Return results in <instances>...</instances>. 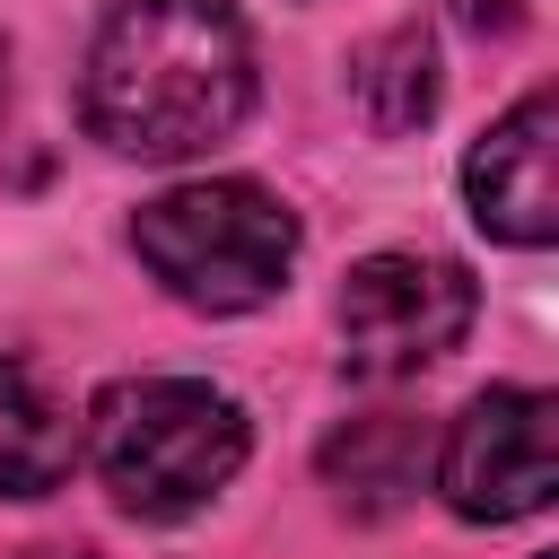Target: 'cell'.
<instances>
[{
	"mask_svg": "<svg viewBox=\"0 0 559 559\" xmlns=\"http://www.w3.org/2000/svg\"><path fill=\"white\" fill-rule=\"evenodd\" d=\"M87 131L122 157H201L253 105V44L227 0H122L87 52Z\"/></svg>",
	"mask_w": 559,
	"mask_h": 559,
	"instance_id": "6da1fadb",
	"label": "cell"
},
{
	"mask_svg": "<svg viewBox=\"0 0 559 559\" xmlns=\"http://www.w3.org/2000/svg\"><path fill=\"white\" fill-rule=\"evenodd\" d=\"M87 454H96V472H105L122 515L175 524V515L210 507L236 480L245 411L218 384H201V376H140V384H114L96 402Z\"/></svg>",
	"mask_w": 559,
	"mask_h": 559,
	"instance_id": "7a4b0ae2",
	"label": "cell"
},
{
	"mask_svg": "<svg viewBox=\"0 0 559 559\" xmlns=\"http://www.w3.org/2000/svg\"><path fill=\"white\" fill-rule=\"evenodd\" d=\"M131 245L140 262L157 271L166 297L201 306V314H245L262 306L288 262H297V218L245 183V175H218V183H175L157 201H140L131 218Z\"/></svg>",
	"mask_w": 559,
	"mask_h": 559,
	"instance_id": "3957f363",
	"label": "cell"
},
{
	"mask_svg": "<svg viewBox=\"0 0 559 559\" xmlns=\"http://www.w3.org/2000/svg\"><path fill=\"white\" fill-rule=\"evenodd\" d=\"M472 271L437 253H367L341 280V358L349 376H419L472 332Z\"/></svg>",
	"mask_w": 559,
	"mask_h": 559,
	"instance_id": "277c9868",
	"label": "cell"
},
{
	"mask_svg": "<svg viewBox=\"0 0 559 559\" xmlns=\"http://www.w3.org/2000/svg\"><path fill=\"white\" fill-rule=\"evenodd\" d=\"M437 489L463 524H515L542 515L559 489V402L533 384H489L463 402L445 454H437Z\"/></svg>",
	"mask_w": 559,
	"mask_h": 559,
	"instance_id": "5b68a950",
	"label": "cell"
},
{
	"mask_svg": "<svg viewBox=\"0 0 559 559\" xmlns=\"http://www.w3.org/2000/svg\"><path fill=\"white\" fill-rule=\"evenodd\" d=\"M550 131H559V105L533 87L507 122H489L463 157V192H472V218L507 245H550L559 236V175H550Z\"/></svg>",
	"mask_w": 559,
	"mask_h": 559,
	"instance_id": "8992f818",
	"label": "cell"
},
{
	"mask_svg": "<svg viewBox=\"0 0 559 559\" xmlns=\"http://www.w3.org/2000/svg\"><path fill=\"white\" fill-rule=\"evenodd\" d=\"M428 472V428L411 411H367V419H341L323 437V480L358 507V515H393Z\"/></svg>",
	"mask_w": 559,
	"mask_h": 559,
	"instance_id": "52a82bcc",
	"label": "cell"
},
{
	"mask_svg": "<svg viewBox=\"0 0 559 559\" xmlns=\"http://www.w3.org/2000/svg\"><path fill=\"white\" fill-rule=\"evenodd\" d=\"M79 463V419L17 367L0 358V498H44Z\"/></svg>",
	"mask_w": 559,
	"mask_h": 559,
	"instance_id": "ba28073f",
	"label": "cell"
},
{
	"mask_svg": "<svg viewBox=\"0 0 559 559\" xmlns=\"http://www.w3.org/2000/svg\"><path fill=\"white\" fill-rule=\"evenodd\" d=\"M349 79H358V105H367V122H376L384 140H402V131H419V122L437 114V44H428L419 26L376 35V44L349 61Z\"/></svg>",
	"mask_w": 559,
	"mask_h": 559,
	"instance_id": "9c48e42d",
	"label": "cell"
},
{
	"mask_svg": "<svg viewBox=\"0 0 559 559\" xmlns=\"http://www.w3.org/2000/svg\"><path fill=\"white\" fill-rule=\"evenodd\" d=\"M454 17H463V26H480V35H507L524 9H515V0H454Z\"/></svg>",
	"mask_w": 559,
	"mask_h": 559,
	"instance_id": "30bf717a",
	"label": "cell"
},
{
	"mask_svg": "<svg viewBox=\"0 0 559 559\" xmlns=\"http://www.w3.org/2000/svg\"><path fill=\"white\" fill-rule=\"evenodd\" d=\"M26 559H96V550H26Z\"/></svg>",
	"mask_w": 559,
	"mask_h": 559,
	"instance_id": "8fae6325",
	"label": "cell"
},
{
	"mask_svg": "<svg viewBox=\"0 0 559 559\" xmlns=\"http://www.w3.org/2000/svg\"><path fill=\"white\" fill-rule=\"evenodd\" d=\"M0 96H9V44H0Z\"/></svg>",
	"mask_w": 559,
	"mask_h": 559,
	"instance_id": "7c38bea8",
	"label": "cell"
}]
</instances>
